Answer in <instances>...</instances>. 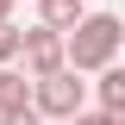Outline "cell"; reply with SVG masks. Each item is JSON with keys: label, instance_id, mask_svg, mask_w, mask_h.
I'll use <instances>...</instances> for the list:
<instances>
[{"label": "cell", "instance_id": "1", "mask_svg": "<svg viewBox=\"0 0 125 125\" xmlns=\"http://www.w3.org/2000/svg\"><path fill=\"white\" fill-rule=\"evenodd\" d=\"M119 50H125L119 13H81L62 31V69H75V75H100L106 62H119Z\"/></svg>", "mask_w": 125, "mask_h": 125}, {"label": "cell", "instance_id": "3", "mask_svg": "<svg viewBox=\"0 0 125 125\" xmlns=\"http://www.w3.org/2000/svg\"><path fill=\"white\" fill-rule=\"evenodd\" d=\"M13 69H19L25 81L56 75V69H62V38H56V31H44V25L19 31V56H13Z\"/></svg>", "mask_w": 125, "mask_h": 125}, {"label": "cell", "instance_id": "10", "mask_svg": "<svg viewBox=\"0 0 125 125\" xmlns=\"http://www.w3.org/2000/svg\"><path fill=\"white\" fill-rule=\"evenodd\" d=\"M6 19H13V0H0V25H6Z\"/></svg>", "mask_w": 125, "mask_h": 125}, {"label": "cell", "instance_id": "2", "mask_svg": "<svg viewBox=\"0 0 125 125\" xmlns=\"http://www.w3.org/2000/svg\"><path fill=\"white\" fill-rule=\"evenodd\" d=\"M31 113L44 125H62V119H75V113H88V81L75 69H56V75L31 81Z\"/></svg>", "mask_w": 125, "mask_h": 125}, {"label": "cell", "instance_id": "9", "mask_svg": "<svg viewBox=\"0 0 125 125\" xmlns=\"http://www.w3.org/2000/svg\"><path fill=\"white\" fill-rule=\"evenodd\" d=\"M0 125H44V119H38V113H31V100H25V106H13V113H0Z\"/></svg>", "mask_w": 125, "mask_h": 125}, {"label": "cell", "instance_id": "5", "mask_svg": "<svg viewBox=\"0 0 125 125\" xmlns=\"http://www.w3.org/2000/svg\"><path fill=\"white\" fill-rule=\"evenodd\" d=\"M81 13H88V0H38V25H44V31H56V38L75 25Z\"/></svg>", "mask_w": 125, "mask_h": 125}, {"label": "cell", "instance_id": "4", "mask_svg": "<svg viewBox=\"0 0 125 125\" xmlns=\"http://www.w3.org/2000/svg\"><path fill=\"white\" fill-rule=\"evenodd\" d=\"M94 106L100 113H125V69L119 62H106V69L94 75Z\"/></svg>", "mask_w": 125, "mask_h": 125}, {"label": "cell", "instance_id": "7", "mask_svg": "<svg viewBox=\"0 0 125 125\" xmlns=\"http://www.w3.org/2000/svg\"><path fill=\"white\" fill-rule=\"evenodd\" d=\"M19 56V25H13V19H6V25H0V69H6V62H13Z\"/></svg>", "mask_w": 125, "mask_h": 125}, {"label": "cell", "instance_id": "8", "mask_svg": "<svg viewBox=\"0 0 125 125\" xmlns=\"http://www.w3.org/2000/svg\"><path fill=\"white\" fill-rule=\"evenodd\" d=\"M62 125H125V113H75V119H62Z\"/></svg>", "mask_w": 125, "mask_h": 125}, {"label": "cell", "instance_id": "6", "mask_svg": "<svg viewBox=\"0 0 125 125\" xmlns=\"http://www.w3.org/2000/svg\"><path fill=\"white\" fill-rule=\"evenodd\" d=\"M31 100V81L19 75L13 62H6V69H0V113H13V106H25Z\"/></svg>", "mask_w": 125, "mask_h": 125}]
</instances>
